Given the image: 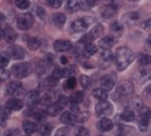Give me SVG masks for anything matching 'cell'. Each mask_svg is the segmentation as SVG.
Segmentation results:
<instances>
[{
  "instance_id": "1",
  "label": "cell",
  "mask_w": 151,
  "mask_h": 136,
  "mask_svg": "<svg viewBox=\"0 0 151 136\" xmlns=\"http://www.w3.org/2000/svg\"><path fill=\"white\" fill-rule=\"evenodd\" d=\"M135 59L134 53L127 47H121L117 50L115 55L116 67L119 71H124Z\"/></svg>"
},
{
  "instance_id": "2",
  "label": "cell",
  "mask_w": 151,
  "mask_h": 136,
  "mask_svg": "<svg viewBox=\"0 0 151 136\" xmlns=\"http://www.w3.org/2000/svg\"><path fill=\"white\" fill-rule=\"evenodd\" d=\"M11 73L17 79H23L32 73V65L30 63H21V64L14 65L11 68Z\"/></svg>"
},
{
  "instance_id": "3",
  "label": "cell",
  "mask_w": 151,
  "mask_h": 136,
  "mask_svg": "<svg viewBox=\"0 0 151 136\" xmlns=\"http://www.w3.org/2000/svg\"><path fill=\"white\" fill-rule=\"evenodd\" d=\"M134 85L130 81H122L117 85L115 94L119 98H126L133 94Z\"/></svg>"
},
{
  "instance_id": "4",
  "label": "cell",
  "mask_w": 151,
  "mask_h": 136,
  "mask_svg": "<svg viewBox=\"0 0 151 136\" xmlns=\"http://www.w3.org/2000/svg\"><path fill=\"white\" fill-rule=\"evenodd\" d=\"M150 118H151V111L147 107H143L142 109L139 111V114L137 116V123L139 126V129L141 131H146L149 126L150 122Z\"/></svg>"
},
{
  "instance_id": "5",
  "label": "cell",
  "mask_w": 151,
  "mask_h": 136,
  "mask_svg": "<svg viewBox=\"0 0 151 136\" xmlns=\"http://www.w3.org/2000/svg\"><path fill=\"white\" fill-rule=\"evenodd\" d=\"M113 111H114L113 105H112L110 102L101 101L96 105V115L98 117L107 118L108 116L113 114Z\"/></svg>"
},
{
  "instance_id": "6",
  "label": "cell",
  "mask_w": 151,
  "mask_h": 136,
  "mask_svg": "<svg viewBox=\"0 0 151 136\" xmlns=\"http://www.w3.org/2000/svg\"><path fill=\"white\" fill-rule=\"evenodd\" d=\"M35 23V17L31 13H23L17 18V27L20 30H27L32 27Z\"/></svg>"
},
{
  "instance_id": "7",
  "label": "cell",
  "mask_w": 151,
  "mask_h": 136,
  "mask_svg": "<svg viewBox=\"0 0 151 136\" xmlns=\"http://www.w3.org/2000/svg\"><path fill=\"white\" fill-rule=\"evenodd\" d=\"M104 32V27L102 24H97L96 26H94L93 30L90 32H88L84 37H82L81 43H87V42H93V40H97L100 37Z\"/></svg>"
},
{
  "instance_id": "8",
  "label": "cell",
  "mask_w": 151,
  "mask_h": 136,
  "mask_svg": "<svg viewBox=\"0 0 151 136\" xmlns=\"http://www.w3.org/2000/svg\"><path fill=\"white\" fill-rule=\"evenodd\" d=\"M90 25V20L88 18H78L74 20L70 24V27L74 32H84L85 30H88Z\"/></svg>"
},
{
  "instance_id": "9",
  "label": "cell",
  "mask_w": 151,
  "mask_h": 136,
  "mask_svg": "<svg viewBox=\"0 0 151 136\" xmlns=\"http://www.w3.org/2000/svg\"><path fill=\"white\" fill-rule=\"evenodd\" d=\"M6 92L8 95L10 96H14V97H19L21 95H23V88L22 85H21L20 82H11L7 85L6 87Z\"/></svg>"
},
{
  "instance_id": "10",
  "label": "cell",
  "mask_w": 151,
  "mask_h": 136,
  "mask_svg": "<svg viewBox=\"0 0 151 136\" xmlns=\"http://www.w3.org/2000/svg\"><path fill=\"white\" fill-rule=\"evenodd\" d=\"M8 55L13 60H23L25 57V50L20 45H12L8 50Z\"/></svg>"
},
{
  "instance_id": "11",
  "label": "cell",
  "mask_w": 151,
  "mask_h": 136,
  "mask_svg": "<svg viewBox=\"0 0 151 136\" xmlns=\"http://www.w3.org/2000/svg\"><path fill=\"white\" fill-rule=\"evenodd\" d=\"M117 11H118V6H117L116 2H110L108 5L104 7L103 11H102V16L105 19L112 18L117 14Z\"/></svg>"
},
{
  "instance_id": "12",
  "label": "cell",
  "mask_w": 151,
  "mask_h": 136,
  "mask_svg": "<svg viewBox=\"0 0 151 136\" xmlns=\"http://www.w3.org/2000/svg\"><path fill=\"white\" fill-rule=\"evenodd\" d=\"M25 102L29 106H35L40 102V95L37 90H31L25 96Z\"/></svg>"
},
{
  "instance_id": "13",
  "label": "cell",
  "mask_w": 151,
  "mask_h": 136,
  "mask_svg": "<svg viewBox=\"0 0 151 136\" xmlns=\"http://www.w3.org/2000/svg\"><path fill=\"white\" fill-rule=\"evenodd\" d=\"M97 50H98V48H97V47L93 42L83 43V47L80 53H81V55L84 58H90L97 53Z\"/></svg>"
},
{
  "instance_id": "14",
  "label": "cell",
  "mask_w": 151,
  "mask_h": 136,
  "mask_svg": "<svg viewBox=\"0 0 151 136\" xmlns=\"http://www.w3.org/2000/svg\"><path fill=\"white\" fill-rule=\"evenodd\" d=\"M73 45L70 40H55L53 43V48H55V52L58 53H63V52H67L70 50L72 48Z\"/></svg>"
},
{
  "instance_id": "15",
  "label": "cell",
  "mask_w": 151,
  "mask_h": 136,
  "mask_svg": "<svg viewBox=\"0 0 151 136\" xmlns=\"http://www.w3.org/2000/svg\"><path fill=\"white\" fill-rule=\"evenodd\" d=\"M100 85H101V88L104 89L105 91H111L112 89L115 86V80L112 78L110 75H106V76L102 77L100 80Z\"/></svg>"
},
{
  "instance_id": "16",
  "label": "cell",
  "mask_w": 151,
  "mask_h": 136,
  "mask_svg": "<svg viewBox=\"0 0 151 136\" xmlns=\"http://www.w3.org/2000/svg\"><path fill=\"white\" fill-rule=\"evenodd\" d=\"M98 129L102 132H108L113 129V121L109 118H102L98 122Z\"/></svg>"
},
{
  "instance_id": "17",
  "label": "cell",
  "mask_w": 151,
  "mask_h": 136,
  "mask_svg": "<svg viewBox=\"0 0 151 136\" xmlns=\"http://www.w3.org/2000/svg\"><path fill=\"white\" fill-rule=\"evenodd\" d=\"M115 43H116L115 37L112 35H108V36H105L104 38H102L100 40L99 45L102 50H110L112 47H114Z\"/></svg>"
},
{
  "instance_id": "18",
  "label": "cell",
  "mask_w": 151,
  "mask_h": 136,
  "mask_svg": "<svg viewBox=\"0 0 151 136\" xmlns=\"http://www.w3.org/2000/svg\"><path fill=\"white\" fill-rule=\"evenodd\" d=\"M6 107L8 109H10V110L18 111V110H20V109H22L23 102L18 98H11L7 101Z\"/></svg>"
},
{
  "instance_id": "19",
  "label": "cell",
  "mask_w": 151,
  "mask_h": 136,
  "mask_svg": "<svg viewBox=\"0 0 151 136\" xmlns=\"http://www.w3.org/2000/svg\"><path fill=\"white\" fill-rule=\"evenodd\" d=\"M16 37H17V35L11 26H6L4 28V38H5L7 42L13 43L16 40Z\"/></svg>"
},
{
  "instance_id": "20",
  "label": "cell",
  "mask_w": 151,
  "mask_h": 136,
  "mask_svg": "<svg viewBox=\"0 0 151 136\" xmlns=\"http://www.w3.org/2000/svg\"><path fill=\"white\" fill-rule=\"evenodd\" d=\"M76 119H77V117H76L72 112H69V111L64 112L60 115V122H63L64 124H67V125L74 124L76 122Z\"/></svg>"
},
{
  "instance_id": "21",
  "label": "cell",
  "mask_w": 151,
  "mask_h": 136,
  "mask_svg": "<svg viewBox=\"0 0 151 136\" xmlns=\"http://www.w3.org/2000/svg\"><path fill=\"white\" fill-rule=\"evenodd\" d=\"M85 99V94L84 92H76L75 94L70 95V98H69V102L72 105H78V104L82 103Z\"/></svg>"
},
{
  "instance_id": "22",
  "label": "cell",
  "mask_w": 151,
  "mask_h": 136,
  "mask_svg": "<svg viewBox=\"0 0 151 136\" xmlns=\"http://www.w3.org/2000/svg\"><path fill=\"white\" fill-rule=\"evenodd\" d=\"M67 17L64 13H55L52 15V21L55 25L58 26V27H62L63 25L65 23Z\"/></svg>"
},
{
  "instance_id": "23",
  "label": "cell",
  "mask_w": 151,
  "mask_h": 136,
  "mask_svg": "<svg viewBox=\"0 0 151 136\" xmlns=\"http://www.w3.org/2000/svg\"><path fill=\"white\" fill-rule=\"evenodd\" d=\"M22 129L26 134H32L38 130V128L35 123L31 122V121H24L22 123Z\"/></svg>"
},
{
  "instance_id": "24",
  "label": "cell",
  "mask_w": 151,
  "mask_h": 136,
  "mask_svg": "<svg viewBox=\"0 0 151 136\" xmlns=\"http://www.w3.org/2000/svg\"><path fill=\"white\" fill-rule=\"evenodd\" d=\"M70 74V69H65V68H57V69L53 70L52 72V77H55V79L60 80L62 78L68 77Z\"/></svg>"
},
{
  "instance_id": "25",
  "label": "cell",
  "mask_w": 151,
  "mask_h": 136,
  "mask_svg": "<svg viewBox=\"0 0 151 136\" xmlns=\"http://www.w3.org/2000/svg\"><path fill=\"white\" fill-rule=\"evenodd\" d=\"M151 80V70L149 69H143L141 70L138 74V81L140 84H144Z\"/></svg>"
},
{
  "instance_id": "26",
  "label": "cell",
  "mask_w": 151,
  "mask_h": 136,
  "mask_svg": "<svg viewBox=\"0 0 151 136\" xmlns=\"http://www.w3.org/2000/svg\"><path fill=\"white\" fill-rule=\"evenodd\" d=\"M143 107H144V106H143L142 101H141V99L138 98V97H134V98L131 99V100L129 101V103H128V108L132 109V110L140 111Z\"/></svg>"
},
{
  "instance_id": "27",
  "label": "cell",
  "mask_w": 151,
  "mask_h": 136,
  "mask_svg": "<svg viewBox=\"0 0 151 136\" xmlns=\"http://www.w3.org/2000/svg\"><path fill=\"white\" fill-rule=\"evenodd\" d=\"M65 8L70 13H74V12H77L81 8V3L78 0H68Z\"/></svg>"
},
{
  "instance_id": "28",
  "label": "cell",
  "mask_w": 151,
  "mask_h": 136,
  "mask_svg": "<svg viewBox=\"0 0 151 136\" xmlns=\"http://www.w3.org/2000/svg\"><path fill=\"white\" fill-rule=\"evenodd\" d=\"M92 95L100 101H106V99L108 98V93H107V91H105V90L102 88L94 89L93 92H92Z\"/></svg>"
},
{
  "instance_id": "29",
  "label": "cell",
  "mask_w": 151,
  "mask_h": 136,
  "mask_svg": "<svg viewBox=\"0 0 151 136\" xmlns=\"http://www.w3.org/2000/svg\"><path fill=\"white\" fill-rule=\"evenodd\" d=\"M121 118H122L123 121L131 122V121H133L134 119H135V112H134V110L127 107V108L123 111L122 115H121Z\"/></svg>"
},
{
  "instance_id": "30",
  "label": "cell",
  "mask_w": 151,
  "mask_h": 136,
  "mask_svg": "<svg viewBox=\"0 0 151 136\" xmlns=\"http://www.w3.org/2000/svg\"><path fill=\"white\" fill-rule=\"evenodd\" d=\"M62 107L58 106L57 103H53L52 105H50L47 109V113L50 116H58L62 111Z\"/></svg>"
},
{
  "instance_id": "31",
  "label": "cell",
  "mask_w": 151,
  "mask_h": 136,
  "mask_svg": "<svg viewBox=\"0 0 151 136\" xmlns=\"http://www.w3.org/2000/svg\"><path fill=\"white\" fill-rule=\"evenodd\" d=\"M27 45L31 50H36L40 47V42L37 37L31 36L27 40Z\"/></svg>"
},
{
  "instance_id": "32",
  "label": "cell",
  "mask_w": 151,
  "mask_h": 136,
  "mask_svg": "<svg viewBox=\"0 0 151 136\" xmlns=\"http://www.w3.org/2000/svg\"><path fill=\"white\" fill-rule=\"evenodd\" d=\"M138 63L141 65H151V55L147 53H141L138 57Z\"/></svg>"
},
{
  "instance_id": "33",
  "label": "cell",
  "mask_w": 151,
  "mask_h": 136,
  "mask_svg": "<svg viewBox=\"0 0 151 136\" xmlns=\"http://www.w3.org/2000/svg\"><path fill=\"white\" fill-rule=\"evenodd\" d=\"M80 82H81V85H82V87L84 89L88 90V89L91 88L92 80H91V78H90V77L86 76V75H82V76L80 77Z\"/></svg>"
},
{
  "instance_id": "34",
  "label": "cell",
  "mask_w": 151,
  "mask_h": 136,
  "mask_svg": "<svg viewBox=\"0 0 151 136\" xmlns=\"http://www.w3.org/2000/svg\"><path fill=\"white\" fill-rule=\"evenodd\" d=\"M31 112H32V116L36 119V120L43 121L45 119V111L40 110V109H35V110H32Z\"/></svg>"
},
{
  "instance_id": "35",
  "label": "cell",
  "mask_w": 151,
  "mask_h": 136,
  "mask_svg": "<svg viewBox=\"0 0 151 136\" xmlns=\"http://www.w3.org/2000/svg\"><path fill=\"white\" fill-rule=\"evenodd\" d=\"M38 131H40V133L42 136H47L50 134V132H52V126L45 123V124H42L40 128H38Z\"/></svg>"
},
{
  "instance_id": "36",
  "label": "cell",
  "mask_w": 151,
  "mask_h": 136,
  "mask_svg": "<svg viewBox=\"0 0 151 136\" xmlns=\"http://www.w3.org/2000/svg\"><path fill=\"white\" fill-rule=\"evenodd\" d=\"M9 64V57L8 55L5 53H0V68L4 69L5 67H7Z\"/></svg>"
},
{
  "instance_id": "37",
  "label": "cell",
  "mask_w": 151,
  "mask_h": 136,
  "mask_svg": "<svg viewBox=\"0 0 151 136\" xmlns=\"http://www.w3.org/2000/svg\"><path fill=\"white\" fill-rule=\"evenodd\" d=\"M15 5L19 9H27L30 5V1L29 0H15Z\"/></svg>"
},
{
  "instance_id": "38",
  "label": "cell",
  "mask_w": 151,
  "mask_h": 136,
  "mask_svg": "<svg viewBox=\"0 0 151 136\" xmlns=\"http://www.w3.org/2000/svg\"><path fill=\"white\" fill-rule=\"evenodd\" d=\"M76 86H77V80H76L74 77L69 78V79H68L67 81H65V88L67 90L75 89Z\"/></svg>"
},
{
  "instance_id": "39",
  "label": "cell",
  "mask_w": 151,
  "mask_h": 136,
  "mask_svg": "<svg viewBox=\"0 0 151 136\" xmlns=\"http://www.w3.org/2000/svg\"><path fill=\"white\" fill-rule=\"evenodd\" d=\"M101 57L106 62H110V60H113V53L110 50H102Z\"/></svg>"
},
{
  "instance_id": "40",
  "label": "cell",
  "mask_w": 151,
  "mask_h": 136,
  "mask_svg": "<svg viewBox=\"0 0 151 136\" xmlns=\"http://www.w3.org/2000/svg\"><path fill=\"white\" fill-rule=\"evenodd\" d=\"M100 1H101V0H83V3H84L83 7H84L85 9H89L93 6L98 5L100 3Z\"/></svg>"
},
{
  "instance_id": "41",
  "label": "cell",
  "mask_w": 151,
  "mask_h": 136,
  "mask_svg": "<svg viewBox=\"0 0 151 136\" xmlns=\"http://www.w3.org/2000/svg\"><path fill=\"white\" fill-rule=\"evenodd\" d=\"M55 103H57L58 106L62 107V108H64V107L67 106L68 103H69V98H67L64 95H60V96L58 97V100L55 101Z\"/></svg>"
},
{
  "instance_id": "42",
  "label": "cell",
  "mask_w": 151,
  "mask_h": 136,
  "mask_svg": "<svg viewBox=\"0 0 151 136\" xmlns=\"http://www.w3.org/2000/svg\"><path fill=\"white\" fill-rule=\"evenodd\" d=\"M9 112H10V109H8L7 107L0 109V121H5L9 117V114H10Z\"/></svg>"
},
{
  "instance_id": "43",
  "label": "cell",
  "mask_w": 151,
  "mask_h": 136,
  "mask_svg": "<svg viewBox=\"0 0 151 136\" xmlns=\"http://www.w3.org/2000/svg\"><path fill=\"white\" fill-rule=\"evenodd\" d=\"M55 136H70V129L67 127H60L55 131Z\"/></svg>"
},
{
  "instance_id": "44",
  "label": "cell",
  "mask_w": 151,
  "mask_h": 136,
  "mask_svg": "<svg viewBox=\"0 0 151 136\" xmlns=\"http://www.w3.org/2000/svg\"><path fill=\"white\" fill-rule=\"evenodd\" d=\"M111 28L116 33H121L123 31V25L121 23H119L118 21H114L111 25Z\"/></svg>"
},
{
  "instance_id": "45",
  "label": "cell",
  "mask_w": 151,
  "mask_h": 136,
  "mask_svg": "<svg viewBox=\"0 0 151 136\" xmlns=\"http://www.w3.org/2000/svg\"><path fill=\"white\" fill-rule=\"evenodd\" d=\"M47 4L52 8H60L63 4V1L64 0H47Z\"/></svg>"
},
{
  "instance_id": "46",
  "label": "cell",
  "mask_w": 151,
  "mask_h": 136,
  "mask_svg": "<svg viewBox=\"0 0 151 136\" xmlns=\"http://www.w3.org/2000/svg\"><path fill=\"white\" fill-rule=\"evenodd\" d=\"M36 15L38 16L40 19L43 20V19L45 18V16H47V13H45V10L42 7H37V8H36Z\"/></svg>"
},
{
  "instance_id": "47",
  "label": "cell",
  "mask_w": 151,
  "mask_h": 136,
  "mask_svg": "<svg viewBox=\"0 0 151 136\" xmlns=\"http://www.w3.org/2000/svg\"><path fill=\"white\" fill-rule=\"evenodd\" d=\"M58 79H55V77H52V76H50V78L47 79V86L48 87H55L58 85Z\"/></svg>"
},
{
  "instance_id": "48",
  "label": "cell",
  "mask_w": 151,
  "mask_h": 136,
  "mask_svg": "<svg viewBox=\"0 0 151 136\" xmlns=\"http://www.w3.org/2000/svg\"><path fill=\"white\" fill-rule=\"evenodd\" d=\"M76 136H90V131L87 128L82 127L78 130V132L76 133Z\"/></svg>"
},
{
  "instance_id": "49",
  "label": "cell",
  "mask_w": 151,
  "mask_h": 136,
  "mask_svg": "<svg viewBox=\"0 0 151 136\" xmlns=\"http://www.w3.org/2000/svg\"><path fill=\"white\" fill-rule=\"evenodd\" d=\"M9 78V73L5 69L0 68V81H5Z\"/></svg>"
},
{
  "instance_id": "50",
  "label": "cell",
  "mask_w": 151,
  "mask_h": 136,
  "mask_svg": "<svg viewBox=\"0 0 151 136\" xmlns=\"http://www.w3.org/2000/svg\"><path fill=\"white\" fill-rule=\"evenodd\" d=\"M16 134H18V130L14 129V130H6L4 132V136H16Z\"/></svg>"
},
{
  "instance_id": "51",
  "label": "cell",
  "mask_w": 151,
  "mask_h": 136,
  "mask_svg": "<svg viewBox=\"0 0 151 136\" xmlns=\"http://www.w3.org/2000/svg\"><path fill=\"white\" fill-rule=\"evenodd\" d=\"M144 95H145L146 99H147L148 101H150V102H151V86H150V87H148V88L145 90Z\"/></svg>"
},
{
  "instance_id": "52",
  "label": "cell",
  "mask_w": 151,
  "mask_h": 136,
  "mask_svg": "<svg viewBox=\"0 0 151 136\" xmlns=\"http://www.w3.org/2000/svg\"><path fill=\"white\" fill-rule=\"evenodd\" d=\"M5 21V15L0 11V23H3Z\"/></svg>"
},
{
  "instance_id": "53",
  "label": "cell",
  "mask_w": 151,
  "mask_h": 136,
  "mask_svg": "<svg viewBox=\"0 0 151 136\" xmlns=\"http://www.w3.org/2000/svg\"><path fill=\"white\" fill-rule=\"evenodd\" d=\"M68 62H69V60H68V59L65 57H62V58H60V63H62L63 65H67Z\"/></svg>"
},
{
  "instance_id": "54",
  "label": "cell",
  "mask_w": 151,
  "mask_h": 136,
  "mask_svg": "<svg viewBox=\"0 0 151 136\" xmlns=\"http://www.w3.org/2000/svg\"><path fill=\"white\" fill-rule=\"evenodd\" d=\"M3 37H4V30H2V28H0V40H1Z\"/></svg>"
},
{
  "instance_id": "55",
  "label": "cell",
  "mask_w": 151,
  "mask_h": 136,
  "mask_svg": "<svg viewBox=\"0 0 151 136\" xmlns=\"http://www.w3.org/2000/svg\"><path fill=\"white\" fill-rule=\"evenodd\" d=\"M147 42L149 43V45H151V35L148 36V38H147Z\"/></svg>"
},
{
  "instance_id": "56",
  "label": "cell",
  "mask_w": 151,
  "mask_h": 136,
  "mask_svg": "<svg viewBox=\"0 0 151 136\" xmlns=\"http://www.w3.org/2000/svg\"><path fill=\"white\" fill-rule=\"evenodd\" d=\"M129 1H131V2H135V1H138V0H129Z\"/></svg>"
}]
</instances>
